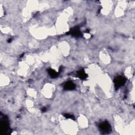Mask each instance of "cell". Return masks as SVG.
Returning a JSON list of instances; mask_svg holds the SVG:
<instances>
[{"label": "cell", "mask_w": 135, "mask_h": 135, "mask_svg": "<svg viewBox=\"0 0 135 135\" xmlns=\"http://www.w3.org/2000/svg\"><path fill=\"white\" fill-rule=\"evenodd\" d=\"M76 88L75 84L71 81L67 82L64 86V89L66 90H72Z\"/></svg>", "instance_id": "3"}, {"label": "cell", "mask_w": 135, "mask_h": 135, "mask_svg": "<svg viewBox=\"0 0 135 135\" xmlns=\"http://www.w3.org/2000/svg\"><path fill=\"white\" fill-rule=\"evenodd\" d=\"M65 116L66 118H69V119H75V117L73 115H71V114H68V113H66L65 114Z\"/></svg>", "instance_id": "7"}, {"label": "cell", "mask_w": 135, "mask_h": 135, "mask_svg": "<svg viewBox=\"0 0 135 135\" xmlns=\"http://www.w3.org/2000/svg\"><path fill=\"white\" fill-rule=\"evenodd\" d=\"M126 80L123 76H119L116 78L114 80V86L116 89L119 88L120 87L124 86V83H126Z\"/></svg>", "instance_id": "2"}, {"label": "cell", "mask_w": 135, "mask_h": 135, "mask_svg": "<svg viewBox=\"0 0 135 135\" xmlns=\"http://www.w3.org/2000/svg\"><path fill=\"white\" fill-rule=\"evenodd\" d=\"M46 110V109L45 108H43L42 109V112H45V111Z\"/></svg>", "instance_id": "8"}, {"label": "cell", "mask_w": 135, "mask_h": 135, "mask_svg": "<svg viewBox=\"0 0 135 135\" xmlns=\"http://www.w3.org/2000/svg\"><path fill=\"white\" fill-rule=\"evenodd\" d=\"M48 73L49 74V75L50 76V77L52 78H55L57 77L58 76V73H57L56 71H55L52 69H48Z\"/></svg>", "instance_id": "6"}, {"label": "cell", "mask_w": 135, "mask_h": 135, "mask_svg": "<svg viewBox=\"0 0 135 135\" xmlns=\"http://www.w3.org/2000/svg\"><path fill=\"white\" fill-rule=\"evenodd\" d=\"M78 77L81 79H82V80L86 79L88 77L87 75L85 73V72H84V71L83 70H80L78 72Z\"/></svg>", "instance_id": "5"}, {"label": "cell", "mask_w": 135, "mask_h": 135, "mask_svg": "<svg viewBox=\"0 0 135 135\" xmlns=\"http://www.w3.org/2000/svg\"><path fill=\"white\" fill-rule=\"evenodd\" d=\"M70 33L72 35L76 37H80L81 36V33L78 27H75V28H73L71 30Z\"/></svg>", "instance_id": "4"}, {"label": "cell", "mask_w": 135, "mask_h": 135, "mask_svg": "<svg viewBox=\"0 0 135 135\" xmlns=\"http://www.w3.org/2000/svg\"><path fill=\"white\" fill-rule=\"evenodd\" d=\"M99 127L101 132L102 134H109V133H110L111 130L110 124L108 122H106V121L100 124H99Z\"/></svg>", "instance_id": "1"}]
</instances>
